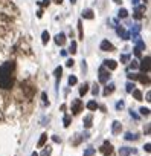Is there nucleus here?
Masks as SVG:
<instances>
[{
	"mask_svg": "<svg viewBox=\"0 0 151 156\" xmlns=\"http://www.w3.org/2000/svg\"><path fill=\"white\" fill-rule=\"evenodd\" d=\"M144 2H148V0H144Z\"/></svg>",
	"mask_w": 151,
	"mask_h": 156,
	"instance_id": "obj_52",
	"label": "nucleus"
},
{
	"mask_svg": "<svg viewBox=\"0 0 151 156\" xmlns=\"http://www.w3.org/2000/svg\"><path fill=\"white\" fill-rule=\"evenodd\" d=\"M46 141H47V135H46V133H43L41 138H40L38 142H37V147H38V149H41V147H43L44 144H46Z\"/></svg>",
	"mask_w": 151,
	"mask_h": 156,
	"instance_id": "obj_15",
	"label": "nucleus"
},
{
	"mask_svg": "<svg viewBox=\"0 0 151 156\" xmlns=\"http://www.w3.org/2000/svg\"><path fill=\"white\" fill-rule=\"evenodd\" d=\"M133 5H134V6H139V0H133Z\"/></svg>",
	"mask_w": 151,
	"mask_h": 156,
	"instance_id": "obj_45",
	"label": "nucleus"
},
{
	"mask_svg": "<svg viewBox=\"0 0 151 156\" xmlns=\"http://www.w3.org/2000/svg\"><path fill=\"white\" fill-rule=\"evenodd\" d=\"M118 15L121 17V19H127V17H128V11H127V9H124V8H122V9H119Z\"/></svg>",
	"mask_w": 151,
	"mask_h": 156,
	"instance_id": "obj_23",
	"label": "nucleus"
},
{
	"mask_svg": "<svg viewBox=\"0 0 151 156\" xmlns=\"http://www.w3.org/2000/svg\"><path fill=\"white\" fill-rule=\"evenodd\" d=\"M104 66H105V68H108V69H112V70H114V69L118 68V63L114 60H105L104 61Z\"/></svg>",
	"mask_w": 151,
	"mask_h": 156,
	"instance_id": "obj_10",
	"label": "nucleus"
},
{
	"mask_svg": "<svg viewBox=\"0 0 151 156\" xmlns=\"http://www.w3.org/2000/svg\"><path fill=\"white\" fill-rule=\"evenodd\" d=\"M113 92H114V84H113V83H110L108 86L104 89V96H108V95H112Z\"/></svg>",
	"mask_w": 151,
	"mask_h": 156,
	"instance_id": "obj_13",
	"label": "nucleus"
},
{
	"mask_svg": "<svg viewBox=\"0 0 151 156\" xmlns=\"http://www.w3.org/2000/svg\"><path fill=\"white\" fill-rule=\"evenodd\" d=\"M130 115H131V118H134V119H139V115L137 113H134L133 110H130Z\"/></svg>",
	"mask_w": 151,
	"mask_h": 156,
	"instance_id": "obj_41",
	"label": "nucleus"
},
{
	"mask_svg": "<svg viewBox=\"0 0 151 156\" xmlns=\"http://www.w3.org/2000/svg\"><path fill=\"white\" fill-rule=\"evenodd\" d=\"M116 32H118L119 37L124 38V40H128V38H130V32H127V31L122 28V26H116Z\"/></svg>",
	"mask_w": 151,
	"mask_h": 156,
	"instance_id": "obj_8",
	"label": "nucleus"
},
{
	"mask_svg": "<svg viewBox=\"0 0 151 156\" xmlns=\"http://www.w3.org/2000/svg\"><path fill=\"white\" fill-rule=\"evenodd\" d=\"M93 15H95V14H93L92 9H84V11H82V17H84V19H88V20H90V19H93Z\"/></svg>",
	"mask_w": 151,
	"mask_h": 156,
	"instance_id": "obj_16",
	"label": "nucleus"
},
{
	"mask_svg": "<svg viewBox=\"0 0 151 156\" xmlns=\"http://www.w3.org/2000/svg\"><path fill=\"white\" fill-rule=\"evenodd\" d=\"M125 90H127L128 93H131L133 90H134V84H133L131 81H128V83L125 84Z\"/></svg>",
	"mask_w": 151,
	"mask_h": 156,
	"instance_id": "obj_21",
	"label": "nucleus"
},
{
	"mask_svg": "<svg viewBox=\"0 0 151 156\" xmlns=\"http://www.w3.org/2000/svg\"><path fill=\"white\" fill-rule=\"evenodd\" d=\"M121 129H122L121 123H119V121H113V126H112V132L114 133V135H118V133L121 132Z\"/></svg>",
	"mask_w": 151,
	"mask_h": 156,
	"instance_id": "obj_11",
	"label": "nucleus"
},
{
	"mask_svg": "<svg viewBox=\"0 0 151 156\" xmlns=\"http://www.w3.org/2000/svg\"><path fill=\"white\" fill-rule=\"evenodd\" d=\"M51 153H52V149H51V147H44V150L41 151V156H51Z\"/></svg>",
	"mask_w": 151,
	"mask_h": 156,
	"instance_id": "obj_26",
	"label": "nucleus"
},
{
	"mask_svg": "<svg viewBox=\"0 0 151 156\" xmlns=\"http://www.w3.org/2000/svg\"><path fill=\"white\" fill-rule=\"evenodd\" d=\"M52 141H54V142H61V139L58 136H52Z\"/></svg>",
	"mask_w": 151,
	"mask_h": 156,
	"instance_id": "obj_43",
	"label": "nucleus"
},
{
	"mask_svg": "<svg viewBox=\"0 0 151 156\" xmlns=\"http://www.w3.org/2000/svg\"><path fill=\"white\" fill-rule=\"evenodd\" d=\"M150 98H151V93L148 92V93H146V101H151V100H150Z\"/></svg>",
	"mask_w": 151,
	"mask_h": 156,
	"instance_id": "obj_46",
	"label": "nucleus"
},
{
	"mask_svg": "<svg viewBox=\"0 0 151 156\" xmlns=\"http://www.w3.org/2000/svg\"><path fill=\"white\" fill-rule=\"evenodd\" d=\"M134 54H136V57H140L142 55V51H140V49H137V48H134Z\"/></svg>",
	"mask_w": 151,
	"mask_h": 156,
	"instance_id": "obj_40",
	"label": "nucleus"
},
{
	"mask_svg": "<svg viewBox=\"0 0 151 156\" xmlns=\"http://www.w3.org/2000/svg\"><path fill=\"white\" fill-rule=\"evenodd\" d=\"M61 74H63V68H61V66H58V68L55 69V72H54V75L57 77V80L61 78Z\"/></svg>",
	"mask_w": 151,
	"mask_h": 156,
	"instance_id": "obj_24",
	"label": "nucleus"
},
{
	"mask_svg": "<svg viewBox=\"0 0 151 156\" xmlns=\"http://www.w3.org/2000/svg\"><path fill=\"white\" fill-rule=\"evenodd\" d=\"M70 121H72V118L66 115V116H64V119H63V123H64V127H69V126H70Z\"/></svg>",
	"mask_w": 151,
	"mask_h": 156,
	"instance_id": "obj_30",
	"label": "nucleus"
},
{
	"mask_svg": "<svg viewBox=\"0 0 151 156\" xmlns=\"http://www.w3.org/2000/svg\"><path fill=\"white\" fill-rule=\"evenodd\" d=\"M43 3H44V5H49V3H51V0H43Z\"/></svg>",
	"mask_w": 151,
	"mask_h": 156,
	"instance_id": "obj_47",
	"label": "nucleus"
},
{
	"mask_svg": "<svg viewBox=\"0 0 151 156\" xmlns=\"http://www.w3.org/2000/svg\"><path fill=\"white\" fill-rule=\"evenodd\" d=\"M150 61H151L150 55H146L145 58L142 60V63L139 64V69L142 70V72H150Z\"/></svg>",
	"mask_w": 151,
	"mask_h": 156,
	"instance_id": "obj_5",
	"label": "nucleus"
},
{
	"mask_svg": "<svg viewBox=\"0 0 151 156\" xmlns=\"http://www.w3.org/2000/svg\"><path fill=\"white\" fill-rule=\"evenodd\" d=\"M131 93H133V96H134V100H137V101L142 100V92L139 90V89H134V90H133Z\"/></svg>",
	"mask_w": 151,
	"mask_h": 156,
	"instance_id": "obj_18",
	"label": "nucleus"
},
{
	"mask_svg": "<svg viewBox=\"0 0 151 156\" xmlns=\"http://www.w3.org/2000/svg\"><path fill=\"white\" fill-rule=\"evenodd\" d=\"M130 80H137V74H131V72H128V75H127Z\"/></svg>",
	"mask_w": 151,
	"mask_h": 156,
	"instance_id": "obj_37",
	"label": "nucleus"
},
{
	"mask_svg": "<svg viewBox=\"0 0 151 156\" xmlns=\"http://www.w3.org/2000/svg\"><path fill=\"white\" fill-rule=\"evenodd\" d=\"M99 151H101V153H102L104 156H110V155L113 153V145L110 144L108 141H105L104 144L101 145V149H99Z\"/></svg>",
	"mask_w": 151,
	"mask_h": 156,
	"instance_id": "obj_2",
	"label": "nucleus"
},
{
	"mask_svg": "<svg viewBox=\"0 0 151 156\" xmlns=\"http://www.w3.org/2000/svg\"><path fill=\"white\" fill-rule=\"evenodd\" d=\"M49 40H51V35H49L47 31H44V32L41 34V42H43V44H47Z\"/></svg>",
	"mask_w": 151,
	"mask_h": 156,
	"instance_id": "obj_17",
	"label": "nucleus"
},
{
	"mask_svg": "<svg viewBox=\"0 0 151 156\" xmlns=\"http://www.w3.org/2000/svg\"><path fill=\"white\" fill-rule=\"evenodd\" d=\"M130 68H131V69H137V68H139V63H137L136 60H133L131 64H130Z\"/></svg>",
	"mask_w": 151,
	"mask_h": 156,
	"instance_id": "obj_33",
	"label": "nucleus"
},
{
	"mask_svg": "<svg viewBox=\"0 0 151 156\" xmlns=\"http://www.w3.org/2000/svg\"><path fill=\"white\" fill-rule=\"evenodd\" d=\"M55 43H57V44H60V46H63V44L66 43V35H64L63 32L57 34V35H55Z\"/></svg>",
	"mask_w": 151,
	"mask_h": 156,
	"instance_id": "obj_9",
	"label": "nucleus"
},
{
	"mask_svg": "<svg viewBox=\"0 0 151 156\" xmlns=\"http://www.w3.org/2000/svg\"><path fill=\"white\" fill-rule=\"evenodd\" d=\"M73 63H75V61H73L72 58H70V60H67V61H66V66H67V68H72V66H73Z\"/></svg>",
	"mask_w": 151,
	"mask_h": 156,
	"instance_id": "obj_39",
	"label": "nucleus"
},
{
	"mask_svg": "<svg viewBox=\"0 0 151 156\" xmlns=\"http://www.w3.org/2000/svg\"><path fill=\"white\" fill-rule=\"evenodd\" d=\"M70 109H72V113L73 115L79 113V112H81V109H82V101L81 100H73L72 104H70Z\"/></svg>",
	"mask_w": 151,
	"mask_h": 156,
	"instance_id": "obj_4",
	"label": "nucleus"
},
{
	"mask_svg": "<svg viewBox=\"0 0 151 156\" xmlns=\"http://www.w3.org/2000/svg\"><path fill=\"white\" fill-rule=\"evenodd\" d=\"M142 17H144V15H142V12H139V11H134V19H136V20H140Z\"/></svg>",
	"mask_w": 151,
	"mask_h": 156,
	"instance_id": "obj_36",
	"label": "nucleus"
},
{
	"mask_svg": "<svg viewBox=\"0 0 151 156\" xmlns=\"http://www.w3.org/2000/svg\"><path fill=\"white\" fill-rule=\"evenodd\" d=\"M92 121H93V116H92V115H87V116L86 118H84V127H86V129H90L92 127Z\"/></svg>",
	"mask_w": 151,
	"mask_h": 156,
	"instance_id": "obj_14",
	"label": "nucleus"
},
{
	"mask_svg": "<svg viewBox=\"0 0 151 156\" xmlns=\"http://www.w3.org/2000/svg\"><path fill=\"white\" fill-rule=\"evenodd\" d=\"M95 149H92V147H88V149L86 150V151H84V156H93V155H95Z\"/></svg>",
	"mask_w": 151,
	"mask_h": 156,
	"instance_id": "obj_28",
	"label": "nucleus"
},
{
	"mask_svg": "<svg viewBox=\"0 0 151 156\" xmlns=\"http://www.w3.org/2000/svg\"><path fill=\"white\" fill-rule=\"evenodd\" d=\"M144 149H145V151H151V144H150V142H146Z\"/></svg>",
	"mask_w": 151,
	"mask_h": 156,
	"instance_id": "obj_42",
	"label": "nucleus"
},
{
	"mask_svg": "<svg viewBox=\"0 0 151 156\" xmlns=\"http://www.w3.org/2000/svg\"><path fill=\"white\" fill-rule=\"evenodd\" d=\"M78 83V78L75 77V75H70L69 77V86H73V84H76Z\"/></svg>",
	"mask_w": 151,
	"mask_h": 156,
	"instance_id": "obj_27",
	"label": "nucleus"
},
{
	"mask_svg": "<svg viewBox=\"0 0 151 156\" xmlns=\"http://www.w3.org/2000/svg\"><path fill=\"white\" fill-rule=\"evenodd\" d=\"M144 132H145V133H150V124H146V126H145Z\"/></svg>",
	"mask_w": 151,
	"mask_h": 156,
	"instance_id": "obj_44",
	"label": "nucleus"
},
{
	"mask_svg": "<svg viewBox=\"0 0 151 156\" xmlns=\"http://www.w3.org/2000/svg\"><path fill=\"white\" fill-rule=\"evenodd\" d=\"M12 70H14V63L6 61L0 66V89H11L12 87Z\"/></svg>",
	"mask_w": 151,
	"mask_h": 156,
	"instance_id": "obj_1",
	"label": "nucleus"
},
{
	"mask_svg": "<svg viewBox=\"0 0 151 156\" xmlns=\"http://www.w3.org/2000/svg\"><path fill=\"white\" fill-rule=\"evenodd\" d=\"M113 2H114V3H118V5H121V3H122V0H113Z\"/></svg>",
	"mask_w": 151,
	"mask_h": 156,
	"instance_id": "obj_48",
	"label": "nucleus"
},
{
	"mask_svg": "<svg viewBox=\"0 0 151 156\" xmlns=\"http://www.w3.org/2000/svg\"><path fill=\"white\" fill-rule=\"evenodd\" d=\"M70 2H72V3H76V0H70Z\"/></svg>",
	"mask_w": 151,
	"mask_h": 156,
	"instance_id": "obj_51",
	"label": "nucleus"
},
{
	"mask_svg": "<svg viewBox=\"0 0 151 156\" xmlns=\"http://www.w3.org/2000/svg\"><path fill=\"white\" fill-rule=\"evenodd\" d=\"M137 80L142 83V84H150V77L148 75H144V74H137Z\"/></svg>",
	"mask_w": 151,
	"mask_h": 156,
	"instance_id": "obj_12",
	"label": "nucleus"
},
{
	"mask_svg": "<svg viewBox=\"0 0 151 156\" xmlns=\"http://www.w3.org/2000/svg\"><path fill=\"white\" fill-rule=\"evenodd\" d=\"M124 107H125V104H124V101H119L118 104H116V109H118V110H122Z\"/></svg>",
	"mask_w": 151,
	"mask_h": 156,
	"instance_id": "obj_35",
	"label": "nucleus"
},
{
	"mask_svg": "<svg viewBox=\"0 0 151 156\" xmlns=\"http://www.w3.org/2000/svg\"><path fill=\"white\" fill-rule=\"evenodd\" d=\"M54 2L57 3V5H61V2H63V0H54Z\"/></svg>",
	"mask_w": 151,
	"mask_h": 156,
	"instance_id": "obj_49",
	"label": "nucleus"
},
{
	"mask_svg": "<svg viewBox=\"0 0 151 156\" xmlns=\"http://www.w3.org/2000/svg\"><path fill=\"white\" fill-rule=\"evenodd\" d=\"M78 31H79V37L82 38V37H84V34H82V21H81V20L78 21Z\"/></svg>",
	"mask_w": 151,
	"mask_h": 156,
	"instance_id": "obj_32",
	"label": "nucleus"
},
{
	"mask_svg": "<svg viewBox=\"0 0 151 156\" xmlns=\"http://www.w3.org/2000/svg\"><path fill=\"white\" fill-rule=\"evenodd\" d=\"M136 153V149H130V147H121L119 149V156H130V155Z\"/></svg>",
	"mask_w": 151,
	"mask_h": 156,
	"instance_id": "obj_7",
	"label": "nucleus"
},
{
	"mask_svg": "<svg viewBox=\"0 0 151 156\" xmlns=\"http://www.w3.org/2000/svg\"><path fill=\"white\" fill-rule=\"evenodd\" d=\"M140 115H142V116H148V115H150V109L140 107Z\"/></svg>",
	"mask_w": 151,
	"mask_h": 156,
	"instance_id": "obj_29",
	"label": "nucleus"
},
{
	"mask_svg": "<svg viewBox=\"0 0 151 156\" xmlns=\"http://www.w3.org/2000/svg\"><path fill=\"white\" fill-rule=\"evenodd\" d=\"M128 61H130V55H127V54L121 55V63H128Z\"/></svg>",
	"mask_w": 151,
	"mask_h": 156,
	"instance_id": "obj_31",
	"label": "nucleus"
},
{
	"mask_svg": "<svg viewBox=\"0 0 151 156\" xmlns=\"http://www.w3.org/2000/svg\"><path fill=\"white\" fill-rule=\"evenodd\" d=\"M87 92H88V84H82V86L79 87V95H81V96H84Z\"/></svg>",
	"mask_w": 151,
	"mask_h": 156,
	"instance_id": "obj_19",
	"label": "nucleus"
},
{
	"mask_svg": "<svg viewBox=\"0 0 151 156\" xmlns=\"http://www.w3.org/2000/svg\"><path fill=\"white\" fill-rule=\"evenodd\" d=\"M92 93H93V95H95V96L98 95V93H99V87H98L96 84H95V86H93V89H92Z\"/></svg>",
	"mask_w": 151,
	"mask_h": 156,
	"instance_id": "obj_34",
	"label": "nucleus"
},
{
	"mask_svg": "<svg viewBox=\"0 0 151 156\" xmlns=\"http://www.w3.org/2000/svg\"><path fill=\"white\" fill-rule=\"evenodd\" d=\"M31 156H38V153H37V151H34V153L31 155Z\"/></svg>",
	"mask_w": 151,
	"mask_h": 156,
	"instance_id": "obj_50",
	"label": "nucleus"
},
{
	"mask_svg": "<svg viewBox=\"0 0 151 156\" xmlns=\"http://www.w3.org/2000/svg\"><path fill=\"white\" fill-rule=\"evenodd\" d=\"M41 98H43V102H44V104H49V101H47V95H46V93H41Z\"/></svg>",
	"mask_w": 151,
	"mask_h": 156,
	"instance_id": "obj_38",
	"label": "nucleus"
},
{
	"mask_svg": "<svg viewBox=\"0 0 151 156\" xmlns=\"http://www.w3.org/2000/svg\"><path fill=\"white\" fill-rule=\"evenodd\" d=\"M98 107H99V106H98L95 101H88V102H87V109H88V110H96Z\"/></svg>",
	"mask_w": 151,
	"mask_h": 156,
	"instance_id": "obj_20",
	"label": "nucleus"
},
{
	"mask_svg": "<svg viewBox=\"0 0 151 156\" xmlns=\"http://www.w3.org/2000/svg\"><path fill=\"white\" fill-rule=\"evenodd\" d=\"M113 49H114V46L108 42V40H102V42H101V51H104V52H112Z\"/></svg>",
	"mask_w": 151,
	"mask_h": 156,
	"instance_id": "obj_6",
	"label": "nucleus"
},
{
	"mask_svg": "<svg viewBox=\"0 0 151 156\" xmlns=\"http://www.w3.org/2000/svg\"><path fill=\"white\" fill-rule=\"evenodd\" d=\"M110 72L108 70H105V68L102 66V68L99 69V83H102V84H105V83H108V80H110Z\"/></svg>",
	"mask_w": 151,
	"mask_h": 156,
	"instance_id": "obj_3",
	"label": "nucleus"
},
{
	"mask_svg": "<svg viewBox=\"0 0 151 156\" xmlns=\"http://www.w3.org/2000/svg\"><path fill=\"white\" fill-rule=\"evenodd\" d=\"M69 52H70V54H76V42H72V43H70V48H69Z\"/></svg>",
	"mask_w": 151,
	"mask_h": 156,
	"instance_id": "obj_22",
	"label": "nucleus"
},
{
	"mask_svg": "<svg viewBox=\"0 0 151 156\" xmlns=\"http://www.w3.org/2000/svg\"><path fill=\"white\" fill-rule=\"evenodd\" d=\"M136 135H134V133H131V132H128V133H125V139L127 141H134L136 139Z\"/></svg>",
	"mask_w": 151,
	"mask_h": 156,
	"instance_id": "obj_25",
	"label": "nucleus"
}]
</instances>
